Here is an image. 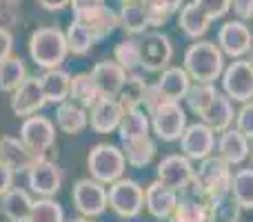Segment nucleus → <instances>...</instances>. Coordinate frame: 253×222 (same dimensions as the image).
<instances>
[{"instance_id":"51","label":"nucleus","mask_w":253,"mask_h":222,"mask_svg":"<svg viewBox=\"0 0 253 222\" xmlns=\"http://www.w3.org/2000/svg\"><path fill=\"white\" fill-rule=\"evenodd\" d=\"M249 158H251V165H253V142H251V153H249Z\"/></svg>"},{"instance_id":"35","label":"nucleus","mask_w":253,"mask_h":222,"mask_svg":"<svg viewBox=\"0 0 253 222\" xmlns=\"http://www.w3.org/2000/svg\"><path fill=\"white\" fill-rule=\"evenodd\" d=\"M215 96H218V89H215L213 83H196V85H191L184 102H187V109L191 113L202 116V113L209 109L211 102L215 100Z\"/></svg>"},{"instance_id":"53","label":"nucleus","mask_w":253,"mask_h":222,"mask_svg":"<svg viewBox=\"0 0 253 222\" xmlns=\"http://www.w3.org/2000/svg\"><path fill=\"white\" fill-rule=\"evenodd\" d=\"M249 62H251V67H253V49H251V58H249Z\"/></svg>"},{"instance_id":"10","label":"nucleus","mask_w":253,"mask_h":222,"mask_svg":"<svg viewBox=\"0 0 253 222\" xmlns=\"http://www.w3.org/2000/svg\"><path fill=\"white\" fill-rule=\"evenodd\" d=\"M74 205L84 218H96L102 216L109 207V198H107V189L102 187L98 180L93 178H83L74 184Z\"/></svg>"},{"instance_id":"49","label":"nucleus","mask_w":253,"mask_h":222,"mask_svg":"<svg viewBox=\"0 0 253 222\" xmlns=\"http://www.w3.org/2000/svg\"><path fill=\"white\" fill-rule=\"evenodd\" d=\"M98 4H105V0H71V7L74 11H83V9H91Z\"/></svg>"},{"instance_id":"46","label":"nucleus","mask_w":253,"mask_h":222,"mask_svg":"<svg viewBox=\"0 0 253 222\" xmlns=\"http://www.w3.org/2000/svg\"><path fill=\"white\" fill-rule=\"evenodd\" d=\"M16 7H18V0H0V18H2V25H9V22H13V18H16Z\"/></svg>"},{"instance_id":"4","label":"nucleus","mask_w":253,"mask_h":222,"mask_svg":"<svg viewBox=\"0 0 253 222\" xmlns=\"http://www.w3.org/2000/svg\"><path fill=\"white\" fill-rule=\"evenodd\" d=\"M87 167L93 180H98L100 184H114L116 180L123 178L126 169V160L120 147L100 142L89 151Z\"/></svg>"},{"instance_id":"42","label":"nucleus","mask_w":253,"mask_h":222,"mask_svg":"<svg viewBox=\"0 0 253 222\" xmlns=\"http://www.w3.org/2000/svg\"><path fill=\"white\" fill-rule=\"evenodd\" d=\"M211 20H220L231 11V0H193Z\"/></svg>"},{"instance_id":"22","label":"nucleus","mask_w":253,"mask_h":222,"mask_svg":"<svg viewBox=\"0 0 253 222\" xmlns=\"http://www.w3.org/2000/svg\"><path fill=\"white\" fill-rule=\"evenodd\" d=\"M156 85L167 100L180 102L187 98L189 89H191V78H189V74L184 71V67H167L160 74Z\"/></svg>"},{"instance_id":"11","label":"nucleus","mask_w":253,"mask_h":222,"mask_svg":"<svg viewBox=\"0 0 253 222\" xmlns=\"http://www.w3.org/2000/svg\"><path fill=\"white\" fill-rule=\"evenodd\" d=\"M215 44L224 56L238 60L253 49V31L242 20H227L218 29V43Z\"/></svg>"},{"instance_id":"44","label":"nucleus","mask_w":253,"mask_h":222,"mask_svg":"<svg viewBox=\"0 0 253 222\" xmlns=\"http://www.w3.org/2000/svg\"><path fill=\"white\" fill-rule=\"evenodd\" d=\"M231 11L236 13V20H251L253 18V0H231Z\"/></svg>"},{"instance_id":"17","label":"nucleus","mask_w":253,"mask_h":222,"mask_svg":"<svg viewBox=\"0 0 253 222\" xmlns=\"http://www.w3.org/2000/svg\"><path fill=\"white\" fill-rule=\"evenodd\" d=\"M123 116H125V107L118 102V98L102 96L91 107L89 122H91V129L96 133H111V131H116L120 127Z\"/></svg>"},{"instance_id":"18","label":"nucleus","mask_w":253,"mask_h":222,"mask_svg":"<svg viewBox=\"0 0 253 222\" xmlns=\"http://www.w3.org/2000/svg\"><path fill=\"white\" fill-rule=\"evenodd\" d=\"M44 105H47V100H44V93H42V87H40L38 78H27L11 96V111L16 113L18 118L34 116V113L40 111Z\"/></svg>"},{"instance_id":"23","label":"nucleus","mask_w":253,"mask_h":222,"mask_svg":"<svg viewBox=\"0 0 253 222\" xmlns=\"http://www.w3.org/2000/svg\"><path fill=\"white\" fill-rule=\"evenodd\" d=\"M40 87H42L44 100L51 105H62L67 102L71 93V76L62 69H49L40 76Z\"/></svg>"},{"instance_id":"37","label":"nucleus","mask_w":253,"mask_h":222,"mask_svg":"<svg viewBox=\"0 0 253 222\" xmlns=\"http://www.w3.org/2000/svg\"><path fill=\"white\" fill-rule=\"evenodd\" d=\"M65 38H67V47H69V51L76 53V56H84V53H89L91 47H93V43H96V38H93L91 31H89L84 25L76 22V20H71Z\"/></svg>"},{"instance_id":"13","label":"nucleus","mask_w":253,"mask_h":222,"mask_svg":"<svg viewBox=\"0 0 253 222\" xmlns=\"http://www.w3.org/2000/svg\"><path fill=\"white\" fill-rule=\"evenodd\" d=\"M20 140L34 156H42L56 142L53 122L44 116H29L20 127Z\"/></svg>"},{"instance_id":"40","label":"nucleus","mask_w":253,"mask_h":222,"mask_svg":"<svg viewBox=\"0 0 253 222\" xmlns=\"http://www.w3.org/2000/svg\"><path fill=\"white\" fill-rule=\"evenodd\" d=\"M27 222H65V211L51 198H42V200L34 202V209Z\"/></svg>"},{"instance_id":"45","label":"nucleus","mask_w":253,"mask_h":222,"mask_svg":"<svg viewBox=\"0 0 253 222\" xmlns=\"http://www.w3.org/2000/svg\"><path fill=\"white\" fill-rule=\"evenodd\" d=\"M11 49H13V36L9 34V29L0 27V62L11 58Z\"/></svg>"},{"instance_id":"6","label":"nucleus","mask_w":253,"mask_h":222,"mask_svg":"<svg viewBox=\"0 0 253 222\" xmlns=\"http://www.w3.org/2000/svg\"><path fill=\"white\" fill-rule=\"evenodd\" d=\"M107 198H109V207L114 209V214L125 220L138 218L144 209V189L129 178H120L114 184H109Z\"/></svg>"},{"instance_id":"41","label":"nucleus","mask_w":253,"mask_h":222,"mask_svg":"<svg viewBox=\"0 0 253 222\" xmlns=\"http://www.w3.org/2000/svg\"><path fill=\"white\" fill-rule=\"evenodd\" d=\"M236 129L253 142V100L245 102L240 107V111H236Z\"/></svg>"},{"instance_id":"27","label":"nucleus","mask_w":253,"mask_h":222,"mask_svg":"<svg viewBox=\"0 0 253 222\" xmlns=\"http://www.w3.org/2000/svg\"><path fill=\"white\" fill-rule=\"evenodd\" d=\"M118 22H120V27H123L126 34H131V36L144 34V31L151 27V20H149V9L144 7L140 0H135V2H126V4L120 7Z\"/></svg>"},{"instance_id":"24","label":"nucleus","mask_w":253,"mask_h":222,"mask_svg":"<svg viewBox=\"0 0 253 222\" xmlns=\"http://www.w3.org/2000/svg\"><path fill=\"white\" fill-rule=\"evenodd\" d=\"M211 18L198 7L196 2H184L182 9H180L178 16V27L182 29V34L191 40H200L202 36L209 31L211 27Z\"/></svg>"},{"instance_id":"19","label":"nucleus","mask_w":253,"mask_h":222,"mask_svg":"<svg viewBox=\"0 0 253 222\" xmlns=\"http://www.w3.org/2000/svg\"><path fill=\"white\" fill-rule=\"evenodd\" d=\"M215 147H218L215 156L227 162L229 167H233V165H242V162L249 158L251 140H247L236 127H229V129H224L222 133H220Z\"/></svg>"},{"instance_id":"29","label":"nucleus","mask_w":253,"mask_h":222,"mask_svg":"<svg viewBox=\"0 0 253 222\" xmlns=\"http://www.w3.org/2000/svg\"><path fill=\"white\" fill-rule=\"evenodd\" d=\"M34 209V200L22 189H9L2 196V214L11 222H27Z\"/></svg>"},{"instance_id":"14","label":"nucleus","mask_w":253,"mask_h":222,"mask_svg":"<svg viewBox=\"0 0 253 222\" xmlns=\"http://www.w3.org/2000/svg\"><path fill=\"white\" fill-rule=\"evenodd\" d=\"M27 182H29L34 193L51 198L60 191L62 174H60V169H58V165L44 160V158H38V160L31 165V169L27 171Z\"/></svg>"},{"instance_id":"26","label":"nucleus","mask_w":253,"mask_h":222,"mask_svg":"<svg viewBox=\"0 0 253 222\" xmlns=\"http://www.w3.org/2000/svg\"><path fill=\"white\" fill-rule=\"evenodd\" d=\"M149 131H151V120H149V113L138 107V109H129L125 111L123 122L118 127V135L123 142L129 140H138V138H147Z\"/></svg>"},{"instance_id":"7","label":"nucleus","mask_w":253,"mask_h":222,"mask_svg":"<svg viewBox=\"0 0 253 222\" xmlns=\"http://www.w3.org/2000/svg\"><path fill=\"white\" fill-rule=\"evenodd\" d=\"M222 89L224 96L231 102H251L253 100V67L249 60L238 58L222 71Z\"/></svg>"},{"instance_id":"12","label":"nucleus","mask_w":253,"mask_h":222,"mask_svg":"<svg viewBox=\"0 0 253 222\" xmlns=\"http://www.w3.org/2000/svg\"><path fill=\"white\" fill-rule=\"evenodd\" d=\"M180 149L189 160H207L213 156L215 151V131L205 122H196V125H187L182 138H180Z\"/></svg>"},{"instance_id":"52","label":"nucleus","mask_w":253,"mask_h":222,"mask_svg":"<svg viewBox=\"0 0 253 222\" xmlns=\"http://www.w3.org/2000/svg\"><path fill=\"white\" fill-rule=\"evenodd\" d=\"M120 2H123V4H126V2H135V0H120Z\"/></svg>"},{"instance_id":"1","label":"nucleus","mask_w":253,"mask_h":222,"mask_svg":"<svg viewBox=\"0 0 253 222\" xmlns=\"http://www.w3.org/2000/svg\"><path fill=\"white\" fill-rule=\"evenodd\" d=\"M184 71L196 83H215L222 78L224 53L211 40H196L184 51Z\"/></svg>"},{"instance_id":"30","label":"nucleus","mask_w":253,"mask_h":222,"mask_svg":"<svg viewBox=\"0 0 253 222\" xmlns=\"http://www.w3.org/2000/svg\"><path fill=\"white\" fill-rule=\"evenodd\" d=\"M71 102L80 105L83 109H91L98 100L102 98L98 85L93 83L91 74H78L71 78V93H69Z\"/></svg>"},{"instance_id":"15","label":"nucleus","mask_w":253,"mask_h":222,"mask_svg":"<svg viewBox=\"0 0 253 222\" xmlns=\"http://www.w3.org/2000/svg\"><path fill=\"white\" fill-rule=\"evenodd\" d=\"M74 20L87 27L96 40L107 38V36H111L120 27L118 13L111 7H107V4H98V7H91V9L74 11Z\"/></svg>"},{"instance_id":"39","label":"nucleus","mask_w":253,"mask_h":222,"mask_svg":"<svg viewBox=\"0 0 253 222\" xmlns=\"http://www.w3.org/2000/svg\"><path fill=\"white\" fill-rule=\"evenodd\" d=\"M209 209H211V220L213 222H240V216H242V207L231 196H222L211 200Z\"/></svg>"},{"instance_id":"8","label":"nucleus","mask_w":253,"mask_h":222,"mask_svg":"<svg viewBox=\"0 0 253 222\" xmlns=\"http://www.w3.org/2000/svg\"><path fill=\"white\" fill-rule=\"evenodd\" d=\"M140 67L149 74H162L173 58V44L162 31H149L140 40Z\"/></svg>"},{"instance_id":"36","label":"nucleus","mask_w":253,"mask_h":222,"mask_svg":"<svg viewBox=\"0 0 253 222\" xmlns=\"http://www.w3.org/2000/svg\"><path fill=\"white\" fill-rule=\"evenodd\" d=\"M27 80V67L20 58H7L0 62V91H16Z\"/></svg>"},{"instance_id":"25","label":"nucleus","mask_w":253,"mask_h":222,"mask_svg":"<svg viewBox=\"0 0 253 222\" xmlns=\"http://www.w3.org/2000/svg\"><path fill=\"white\" fill-rule=\"evenodd\" d=\"M200 118L215 133H222L224 129H229V127L236 122V109H233V102L229 100L224 93H218L215 100L209 105V109L202 113Z\"/></svg>"},{"instance_id":"34","label":"nucleus","mask_w":253,"mask_h":222,"mask_svg":"<svg viewBox=\"0 0 253 222\" xmlns=\"http://www.w3.org/2000/svg\"><path fill=\"white\" fill-rule=\"evenodd\" d=\"M147 87L149 85L144 83L142 76L138 74H129L123 85V89L118 91V102L125 107V111L129 109H138V107H142L144 102V93H147Z\"/></svg>"},{"instance_id":"32","label":"nucleus","mask_w":253,"mask_h":222,"mask_svg":"<svg viewBox=\"0 0 253 222\" xmlns=\"http://www.w3.org/2000/svg\"><path fill=\"white\" fill-rule=\"evenodd\" d=\"M229 196L242 207V211H253V169H238L231 178Z\"/></svg>"},{"instance_id":"50","label":"nucleus","mask_w":253,"mask_h":222,"mask_svg":"<svg viewBox=\"0 0 253 222\" xmlns=\"http://www.w3.org/2000/svg\"><path fill=\"white\" fill-rule=\"evenodd\" d=\"M69 222H89L87 218H74V220H69Z\"/></svg>"},{"instance_id":"16","label":"nucleus","mask_w":253,"mask_h":222,"mask_svg":"<svg viewBox=\"0 0 253 222\" xmlns=\"http://www.w3.org/2000/svg\"><path fill=\"white\" fill-rule=\"evenodd\" d=\"M178 202H180L178 191L162 184L160 180H153L144 189V207H147L149 216H153L156 220H171Z\"/></svg>"},{"instance_id":"38","label":"nucleus","mask_w":253,"mask_h":222,"mask_svg":"<svg viewBox=\"0 0 253 222\" xmlns=\"http://www.w3.org/2000/svg\"><path fill=\"white\" fill-rule=\"evenodd\" d=\"M140 58H142V53H140V40H135V38H126L123 43L116 44V49H114V60L123 67L126 74L138 69Z\"/></svg>"},{"instance_id":"48","label":"nucleus","mask_w":253,"mask_h":222,"mask_svg":"<svg viewBox=\"0 0 253 222\" xmlns=\"http://www.w3.org/2000/svg\"><path fill=\"white\" fill-rule=\"evenodd\" d=\"M38 4L47 11H60L67 4H71V0H38Z\"/></svg>"},{"instance_id":"5","label":"nucleus","mask_w":253,"mask_h":222,"mask_svg":"<svg viewBox=\"0 0 253 222\" xmlns=\"http://www.w3.org/2000/svg\"><path fill=\"white\" fill-rule=\"evenodd\" d=\"M149 120H151V131L162 142H175L182 138L184 129H187V111L180 102L173 100L160 102L149 113Z\"/></svg>"},{"instance_id":"31","label":"nucleus","mask_w":253,"mask_h":222,"mask_svg":"<svg viewBox=\"0 0 253 222\" xmlns=\"http://www.w3.org/2000/svg\"><path fill=\"white\" fill-rule=\"evenodd\" d=\"M171 222H213L209 202L200 200V198H184L175 207Z\"/></svg>"},{"instance_id":"20","label":"nucleus","mask_w":253,"mask_h":222,"mask_svg":"<svg viewBox=\"0 0 253 222\" xmlns=\"http://www.w3.org/2000/svg\"><path fill=\"white\" fill-rule=\"evenodd\" d=\"M38 158L42 156H34L29 149L25 147V142L11 135H2L0 138V160L16 174V171H29Z\"/></svg>"},{"instance_id":"21","label":"nucleus","mask_w":253,"mask_h":222,"mask_svg":"<svg viewBox=\"0 0 253 222\" xmlns=\"http://www.w3.org/2000/svg\"><path fill=\"white\" fill-rule=\"evenodd\" d=\"M91 78L98 85L102 96L116 98L126 80V71L116 60H102L91 69Z\"/></svg>"},{"instance_id":"3","label":"nucleus","mask_w":253,"mask_h":222,"mask_svg":"<svg viewBox=\"0 0 253 222\" xmlns=\"http://www.w3.org/2000/svg\"><path fill=\"white\" fill-rule=\"evenodd\" d=\"M29 53L36 65L42 67V69H58L69 53L65 34L56 27L36 29L29 38Z\"/></svg>"},{"instance_id":"28","label":"nucleus","mask_w":253,"mask_h":222,"mask_svg":"<svg viewBox=\"0 0 253 222\" xmlns=\"http://www.w3.org/2000/svg\"><path fill=\"white\" fill-rule=\"evenodd\" d=\"M56 122H58V127H60L65 133L76 135V133H80V131L89 125V113H87V109H83L80 105L67 100V102H62V105H58Z\"/></svg>"},{"instance_id":"43","label":"nucleus","mask_w":253,"mask_h":222,"mask_svg":"<svg viewBox=\"0 0 253 222\" xmlns=\"http://www.w3.org/2000/svg\"><path fill=\"white\" fill-rule=\"evenodd\" d=\"M140 2H142L149 11H160V13L171 16V13H175V11L182 9L184 0H140Z\"/></svg>"},{"instance_id":"2","label":"nucleus","mask_w":253,"mask_h":222,"mask_svg":"<svg viewBox=\"0 0 253 222\" xmlns=\"http://www.w3.org/2000/svg\"><path fill=\"white\" fill-rule=\"evenodd\" d=\"M231 178H233L231 167L224 160H220L218 156H209L207 160L200 162V167L196 169V176H193V182H191L193 198L211 202L215 198L229 196Z\"/></svg>"},{"instance_id":"9","label":"nucleus","mask_w":253,"mask_h":222,"mask_svg":"<svg viewBox=\"0 0 253 222\" xmlns=\"http://www.w3.org/2000/svg\"><path fill=\"white\" fill-rule=\"evenodd\" d=\"M156 180H160L162 184L171 187L173 191H184L191 187L193 176H196V167L184 153H169L165 156L156 167Z\"/></svg>"},{"instance_id":"33","label":"nucleus","mask_w":253,"mask_h":222,"mask_svg":"<svg viewBox=\"0 0 253 222\" xmlns=\"http://www.w3.org/2000/svg\"><path fill=\"white\" fill-rule=\"evenodd\" d=\"M123 153H125L126 165L140 169V167H147L153 160V156H156V142L151 140V135L129 140V142H123Z\"/></svg>"},{"instance_id":"47","label":"nucleus","mask_w":253,"mask_h":222,"mask_svg":"<svg viewBox=\"0 0 253 222\" xmlns=\"http://www.w3.org/2000/svg\"><path fill=\"white\" fill-rule=\"evenodd\" d=\"M11 180H13V171L0 160V196H4L11 189Z\"/></svg>"}]
</instances>
